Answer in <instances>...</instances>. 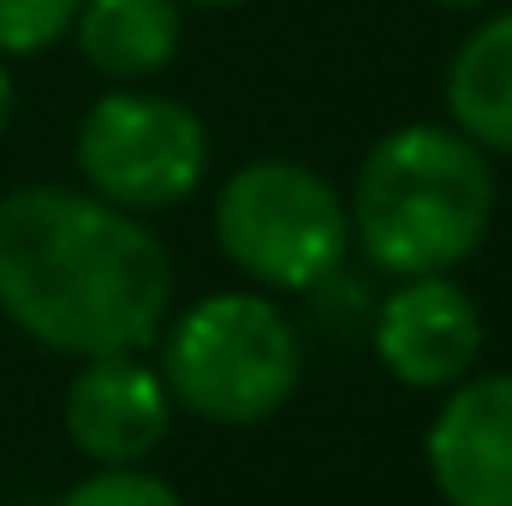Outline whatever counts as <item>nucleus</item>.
I'll return each mask as SVG.
<instances>
[{
  "instance_id": "obj_8",
  "label": "nucleus",
  "mask_w": 512,
  "mask_h": 506,
  "mask_svg": "<svg viewBox=\"0 0 512 506\" xmlns=\"http://www.w3.org/2000/svg\"><path fill=\"white\" fill-rule=\"evenodd\" d=\"M423 453L447 506H512V376L453 381Z\"/></svg>"
},
{
  "instance_id": "obj_15",
  "label": "nucleus",
  "mask_w": 512,
  "mask_h": 506,
  "mask_svg": "<svg viewBox=\"0 0 512 506\" xmlns=\"http://www.w3.org/2000/svg\"><path fill=\"white\" fill-rule=\"evenodd\" d=\"M191 6H221L227 12V6H245V0H191Z\"/></svg>"
},
{
  "instance_id": "obj_4",
  "label": "nucleus",
  "mask_w": 512,
  "mask_h": 506,
  "mask_svg": "<svg viewBox=\"0 0 512 506\" xmlns=\"http://www.w3.org/2000/svg\"><path fill=\"white\" fill-rule=\"evenodd\" d=\"M215 239L227 262L274 292L322 286L352 251V215L334 179L304 161H245L215 197Z\"/></svg>"
},
{
  "instance_id": "obj_7",
  "label": "nucleus",
  "mask_w": 512,
  "mask_h": 506,
  "mask_svg": "<svg viewBox=\"0 0 512 506\" xmlns=\"http://www.w3.org/2000/svg\"><path fill=\"white\" fill-rule=\"evenodd\" d=\"M173 429V393L137 352L84 358L66 381V435L96 465H137Z\"/></svg>"
},
{
  "instance_id": "obj_11",
  "label": "nucleus",
  "mask_w": 512,
  "mask_h": 506,
  "mask_svg": "<svg viewBox=\"0 0 512 506\" xmlns=\"http://www.w3.org/2000/svg\"><path fill=\"white\" fill-rule=\"evenodd\" d=\"M78 6L84 0H0V60H30L66 42Z\"/></svg>"
},
{
  "instance_id": "obj_1",
  "label": "nucleus",
  "mask_w": 512,
  "mask_h": 506,
  "mask_svg": "<svg viewBox=\"0 0 512 506\" xmlns=\"http://www.w3.org/2000/svg\"><path fill=\"white\" fill-rule=\"evenodd\" d=\"M0 310L66 358L143 352L173 310V256L96 191L18 185L0 197Z\"/></svg>"
},
{
  "instance_id": "obj_9",
  "label": "nucleus",
  "mask_w": 512,
  "mask_h": 506,
  "mask_svg": "<svg viewBox=\"0 0 512 506\" xmlns=\"http://www.w3.org/2000/svg\"><path fill=\"white\" fill-rule=\"evenodd\" d=\"M84 66L108 84H149L185 42V0H84L72 18Z\"/></svg>"
},
{
  "instance_id": "obj_13",
  "label": "nucleus",
  "mask_w": 512,
  "mask_h": 506,
  "mask_svg": "<svg viewBox=\"0 0 512 506\" xmlns=\"http://www.w3.org/2000/svg\"><path fill=\"white\" fill-rule=\"evenodd\" d=\"M18 120V84H12V72H6V60H0V137L12 131Z\"/></svg>"
},
{
  "instance_id": "obj_5",
  "label": "nucleus",
  "mask_w": 512,
  "mask_h": 506,
  "mask_svg": "<svg viewBox=\"0 0 512 506\" xmlns=\"http://www.w3.org/2000/svg\"><path fill=\"white\" fill-rule=\"evenodd\" d=\"M72 161L102 203L126 215H161L203 185L209 126L179 96L149 84H108V96H96L78 126Z\"/></svg>"
},
{
  "instance_id": "obj_3",
  "label": "nucleus",
  "mask_w": 512,
  "mask_h": 506,
  "mask_svg": "<svg viewBox=\"0 0 512 506\" xmlns=\"http://www.w3.org/2000/svg\"><path fill=\"white\" fill-rule=\"evenodd\" d=\"M304 376L298 328L256 292H215L191 304L161 346V381L173 405L245 429L274 417Z\"/></svg>"
},
{
  "instance_id": "obj_12",
  "label": "nucleus",
  "mask_w": 512,
  "mask_h": 506,
  "mask_svg": "<svg viewBox=\"0 0 512 506\" xmlns=\"http://www.w3.org/2000/svg\"><path fill=\"white\" fill-rule=\"evenodd\" d=\"M54 506H185V501L143 465H102L96 477L66 489Z\"/></svg>"
},
{
  "instance_id": "obj_10",
  "label": "nucleus",
  "mask_w": 512,
  "mask_h": 506,
  "mask_svg": "<svg viewBox=\"0 0 512 506\" xmlns=\"http://www.w3.org/2000/svg\"><path fill=\"white\" fill-rule=\"evenodd\" d=\"M441 96H447V120L477 149L512 155V6L465 30V42L447 60Z\"/></svg>"
},
{
  "instance_id": "obj_2",
  "label": "nucleus",
  "mask_w": 512,
  "mask_h": 506,
  "mask_svg": "<svg viewBox=\"0 0 512 506\" xmlns=\"http://www.w3.org/2000/svg\"><path fill=\"white\" fill-rule=\"evenodd\" d=\"M352 239L393 274H453L489 239L495 221V167L459 126H393L370 143L352 179Z\"/></svg>"
},
{
  "instance_id": "obj_6",
  "label": "nucleus",
  "mask_w": 512,
  "mask_h": 506,
  "mask_svg": "<svg viewBox=\"0 0 512 506\" xmlns=\"http://www.w3.org/2000/svg\"><path fill=\"white\" fill-rule=\"evenodd\" d=\"M483 352V316L453 274H411L376 310V358L405 387H453Z\"/></svg>"
},
{
  "instance_id": "obj_14",
  "label": "nucleus",
  "mask_w": 512,
  "mask_h": 506,
  "mask_svg": "<svg viewBox=\"0 0 512 506\" xmlns=\"http://www.w3.org/2000/svg\"><path fill=\"white\" fill-rule=\"evenodd\" d=\"M429 6H447V12H483V6H495V0H429Z\"/></svg>"
}]
</instances>
